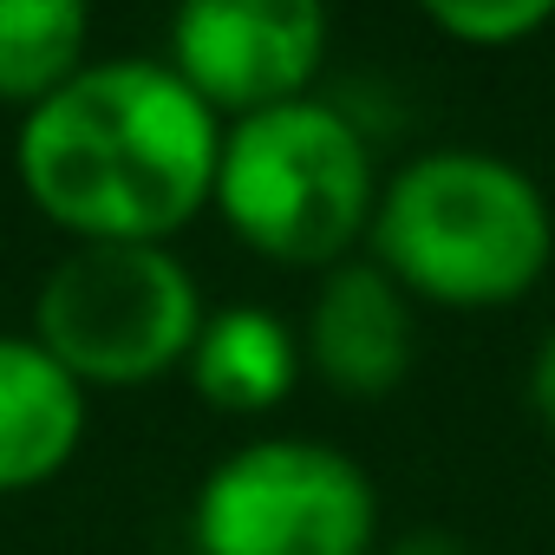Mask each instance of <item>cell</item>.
<instances>
[{
	"label": "cell",
	"mask_w": 555,
	"mask_h": 555,
	"mask_svg": "<svg viewBox=\"0 0 555 555\" xmlns=\"http://www.w3.org/2000/svg\"><path fill=\"white\" fill-rule=\"evenodd\" d=\"M366 242L412 301L483 314L522 301L542 282L555 255V216L535 177L503 151L444 144L386 177Z\"/></svg>",
	"instance_id": "obj_2"
},
{
	"label": "cell",
	"mask_w": 555,
	"mask_h": 555,
	"mask_svg": "<svg viewBox=\"0 0 555 555\" xmlns=\"http://www.w3.org/2000/svg\"><path fill=\"white\" fill-rule=\"evenodd\" d=\"M222 118L170 60H92L21 112L14 170L27 203L73 242H170L216 196Z\"/></svg>",
	"instance_id": "obj_1"
},
{
	"label": "cell",
	"mask_w": 555,
	"mask_h": 555,
	"mask_svg": "<svg viewBox=\"0 0 555 555\" xmlns=\"http://www.w3.org/2000/svg\"><path fill=\"white\" fill-rule=\"evenodd\" d=\"M327 40L321 0H190L170 14V66L229 125L308 99Z\"/></svg>",
	"instance_id": "obj_6"
},
{
	"label": "cell",
	"mask_w": 555,
	"mask_h": 555,
	"mask_svg": "<svg viewBox=\"0 0 555 555\" xmlns=\"http://www.w3.org/2000/svg\"><path fill=\"white\" fill-rule=\"evenodd\" d=\"M196 555H373L379 490L321 438H248L209 464L190 503Z\"/></svg>",
	"instance_id": "obj_5"
},
{
	"label": "cell",
	"mask_w": 555,
	"mask_h": 555,
	"mask_svg": "<svg viewBox=\"0 0 555 555\" xmlns=\"http://www.w3.org/2000/svg\"><path fill=\"white\" fill-rule=\"evenodd\" d=\"M379 190L386 183L366 131L340 105L308 92L295 105L222 125L209 209L261 261L327 274L373 229Z\"/></svg>",
	"instance_id": "obj_3"
},
{
	"label": "cell",
	"mask_w": 555,
	"mask_h": 555,
	"mask_svg": "<svg viewBox=\"0 0 555 555\" xmlns=\"http://www.w3.org/2000/svg\"><path fill=\"white\" fill-rule=\"evenodd\" d=\"M86 425V386L34 334H0V496L53 483L79 457Z\"/></svg>",
	"instance_id": "obj_8"
},
{
	"label": "cell",
	"mask_w": 555,
	"mask_h": 555,
	"mask_svg": "<svg viewBox=\"0 0 555 555\" xmlns=\"http://www.w3.org/2000/svg\"><path fill=\"white\" fill-rule=\"evenodd\" d=\"M412 347H418V321H412V295L366 255V261H340L321 274L308 327H301V360L347 399H386L405 373H412Z\"/></svg>",
	"instance_id": "obj_7"
},
{
	"label": "cell",
	"mask_w": 555,
	"mask_h": 555,
	"mask_svg": "<svg viewBox=\"0 0 555 555\" xmlns=\"http://www.w3.org/2000/svg\"><path fill=\"white\" fill-rule=\"evenodd\" d=\"M301 366H308V360H301L295 327L274 314V308H261V301L209 308V314H203V334H196V347H190V360H183L196 399L216 405V412H229V418H261V412H274V405L295 392Z\"/></svg>",
	"instance_id": "obj_9"
},
{
	"label": "cell",
	"mask_w": 555,
	"mask_h": 555,
	"mask_svg": "<svg viewBox=\"0 0 555 555\" xmlns=\"http://www.w3.org/2000/svg\"><path fill=\"white\" fill-rule=\"evenodd\" d=\"M379 555H477L464 535H451V529H412V535H399L392 548H379Z\"/></svg>",
	"instance_id": "obj_13"
},
{
	"label": "cell",
	"mask_w": 555,
	"mask_h": 555,
	"mask_svg": "<svg viewBox=\"0 0 555 555\" xmlns=\"http://www.w3.org/2000/svg\"><path fill=\"white\" fill-rule=\"evenodd\" d=\"M529 405H535V418L555 431V327L542 334V347H535V360H529Z\"/></svg>",
	"instance_id": "obj_12"
},
{
	"label": "cell",
	"mask_w": 555,
	"mask_h": 555,
	"mask_svg": "<svg viewBox=\"0 0 555 555\" xmlns=\"http://www.w3.org/2000/svg\"><path fill=\"white\" fill-rule=\"evenodd\" d=\"M425 21H431L444 40H457V47L496 53V47L535 40V34L555 21V0H431Z\"/></svg>",
	"instance_id": "obj_11"
},
{
	"label": "cell",
	"mask_w": 555,
	"mask_h": 555,
	"mask_svg": "<svg viewBox=\"0 0 555 555\" xmlns=\"http://www.w3.org/2000/svg\"><path fill=\"white\" fill-rule=\"evenodd\" d=\"M92 14L79 0H0V105H47L92 60Z\"/></svg>",
	"instance_id": "obj_10"
},
{
	"label": "cell",
	"mask_w": 555,
	"mask_h": 555,
	"mask_svg": "<svg viewBox=\"0 0 555 555\" xmlns=\"http://www.w3.org/2000/svg\"><path fill=\"white\" fill-rule=\"evenodd\" d=\"M203 288L170 242H73L34 295V340L92 386H151L203 334Z\"/></svg>",
	"instance_id": "obj_4"
}]
</instances>
